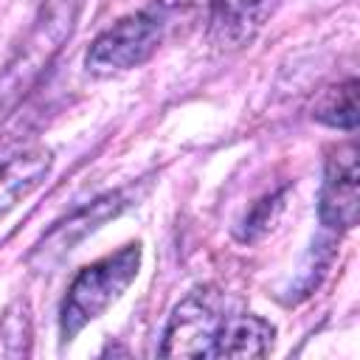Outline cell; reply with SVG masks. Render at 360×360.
<instances>
[{
    "mask_svg": "<svg viewBox=\"0 0 360 360\" xmlns=\"http://www.w3.org/2000/svg\"><path fill=\"white\" fill-rule=\"evenodd\" d=\"M138 267H141L138 242L124 245L121 250L82 267L62 301V312H59L62 340H73L90 321L104 315L124 295V290L135 281Z\"/></svg>",
    "mask_w": 360,
    "mask_h": 360,
    "instance_id": "6da1fadb",
    "label": "cell"
},
{
    "mask_svg": "<svg viewBox=\"0 0 360 360\" xmlns=\"http://www.w3.org/2000/svg\"><path fill=\"white\" fill-rule=\"evenodd\" d=\"M166 25H169V14L158 3L121 17L115 25H110L93 39L84 56L87 70L96 76H112L143 65L160 48Z\"/></svg>",
    "mask_w": 360,
    "mask_h": 360,
    "instance_id": "7a4b0ae2",
    "label": "cell"
},
{
    "mask_svg": "<svg viewBox=\"0 0 360 360\" xmlns=\"http://www.w3.org/2000/svg\"><path fill=\"white\" fill-rule=\"evenodd\" d=\"M231 315L233 309L225 292L214 287H200L188 292L169 315L160 354L163 357H214Z\"/></svg>",
    "mask_w": 360,
    "mask_h": 360,
    "instance_id": "3957f363",
    "label": "cell"
},
{
    "mask_svg": "<svg viewBox=\"0 0 360 360\" xmlns=\"http://www.w3.org/2000/svg\"><path fill=\"white\" fill-rule=\"evenodd\" d=\"M76 20V0H51L48 8H42L34 31L22 42L17 59L8 65V70L0 79V118L8 115V110L20 101V96L28 93V87L37 82L59 42L73 31Z\"/></svg>",
    "mask_w": 360,
    "mask_h": 360,
    "instance_id": "277c9868",
    "label": "cell"
},
{
    "mask_svg": "<svg viewBox=\"0 0 360 360\" xmlns=\"http://www.w3.org/2000/svg\"><path fill=\"white\" fill-rule=\"evenodd\" d=\"M360 214V172H357V143H338L323 169L318 217L332 231H352Z\"/></svg>",
    "mask_w": 360,
    "mask_h": 360,
    "instance_id": "5b68a950",
    "label": "cell"
},
{
    "mask_svg": "<svg viewBox=\"0 0 360 360\" xmlns=\"http://www.w3.org/2000/svg\"><path fill=\"white\" fill-rule=\"evenodd\" d=\"M281 0H211L208 8V39L219 51L248 45L262 25L273 17Z\"/></svg>",
    "mask_w": 360,
    "mask_h": 360,
    "instance_id": "8992f818",
    "label": "cell"
},
{
    "mask_svg": "<svg viewBox=\"0 0 360 360\" xmlns=\"http://www.w3.org/2000/svg\"><path fill=\"white\" fill-rule=\"evenodd\" d=\"M127 191H115V194H107V197H98L93 200L90 205L79 208L73 217H68L65 222H59L39 245H37V253H45V259H56L68 250H73V245L79 239H84L87 233H93L101 222H107L110 217H115L118 211H124L129 202H127Z\"/></svg>",
    "mask_w": 360,
    "mask_h": 360,
    "instance_id": "52a82bcc",
    "label": "cell"
},
{
    "mask_svg": "<svg viewBox=\"0 0 360 360\" xmlns=\"http://www.w3.org/2000/svg\"><path fill=\"white\" fill-rule=\"evenodd\" d=\"M51 172V152L37 146L11 155L8 160L0 163V219L20 202L25 200Z\"/></svg>",
    "mask_w": 360,
    "mask_h": 360,
    "instance_id": "ba28073f",
    "label": "cell"
},
{
    "mask_svg": "<svg viewBox=\"0 0 360 360\" xmlns=\"http://www.w3.org/2000/svg\"><path fill=\"white\" fill-rule=\"evenodd\" d=\"M276 329L253 315V312H233L222 329L214 357H264L270 354Z\"/></svg>",
    "mask_w": 360,
    "mask_h": 360,
    "instance_id": "9c48e42d",
    "label": "cell"
},
{
    "mask_svg": "<svg viewBox=\"0 0 360 360\" xmlns=\"http://www.w3.org/2000/svg\"><path fill=\"white\" fill-rule=\"evenodd\" d=\"M312 118L326 127L352 132L357 127V79H346L340 84L326 87L312 107Z\"/></svg>",
    "mask_w": 360,
    "mask_h": 360,
    "instance_id": "30bf717a",
    "label": "cell"
}]
</instances>
